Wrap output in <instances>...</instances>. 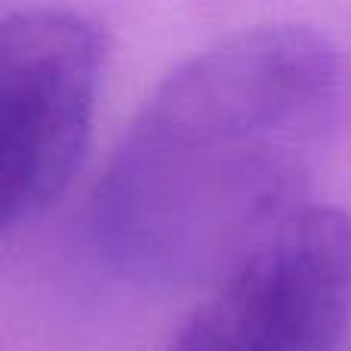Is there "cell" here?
<instances>
[{
	"instance_id": "obj_3",
	"label": "cell",
	"mask_w": 351,
	"mask_h": 351,
	"mask_svg": "<svg viewBox=\"0 0 351 351\" xmlns=\"http://www.w3.org/2000/svg\"><path fill=\"white\" fill-rule=\"evenodd\" d=\"M351 327V216L305 204L210 284L170 351H339Z\"/></svg>"
},
{
	"instance_id": "obj_2",
	"label": "cell",
	"mask_w": 351,
	"mask_h": 351,
	"mask_svg": "<svg viewBox=\"0 0 351 351\" xmlns=\"http://www.w3.org/2000/svg\"><path fill=\"white\" fill-rule=\"evenodd\" d=\"M105 34L74 10L0 19V231L62 197L93 136Z\"/></svg>"
},
{
	"instance_id": "obj_1",
	"label": "cell",
	"mask_w": 351,
	"mask_h": 351,
	"mask_svg": "<svg viewBox=\"0 0 351 351\" xmlns=\"http://www.w3.org/2000/svg\"><path fill=\"white\" fill-rule=\"evenodd\" d=\"M346 65L308 25H259L152 93L93 197L105 259L148 287L213 284L305 206L339 121Z\"/></svg>"
}]
</instances>
